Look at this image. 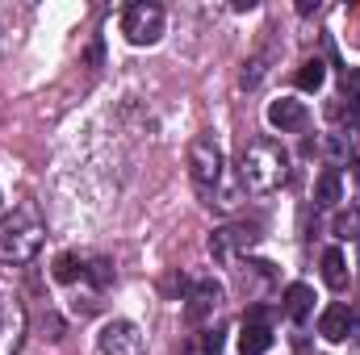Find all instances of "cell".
I'll return each mask as SVG.
<instances>
[{
	"label": "cell",
	"mask_w": 360,
	"mask_h": 355,
	"mask_svg": "<svg viewBox=\"0 0 360 355\" xmlns=\"http://www.w3.org/2000/svg\"><path fill=\"white\" fill-rule=\"evenodd\" d=\"M314 309V288L310 284H289L285 288V318L289 322H306Z\"/></svg>",
	"instance_id": "obj_12"
},
{
	"label": "cell",
	"mask_w": 360,
	"mask_h": 355,
	"mask_svg": "<svg viewBox=\"0 0 360 355\" xmlns=\"http://www.w3.org/2000/svg\"><path fill=\"white\" fill-rule=\"evenodd\" d=\"M0 217H4V192H0Z\"/></svg>",
	"instance_id": "obj_22"
},
{
	"label": "cell",
	"mask_w": 360,
	"mask_h": 355,
	"mask_svg": "<svg viewBox=\"0 0 360 355\" xmlns=\"http://www.w3.org/2000/svg\"><path fill=\"white\" fill-rule=\"evenodd\" d=\"M51 276H55L59 284H72L76 276H84V264H80L72 251H63V255H55V267H51Z\"/></svg>",
	"instance_id": "obj_18"
},
{
	"label": "cell",
	"mask_w": 360,
	"mask_h": 355,
	"mask_svg": "<svg viewBox=\"0 0 360 355\" xmlns=\"http://www.w3.org/2000/svg\"><path fill=\"white\" fill-rule=\"evenodd\" d=\"M218 305H222V284H214V280H193V288H188V297H184V318L197 326V322L214 318Z\"/></svg>",
	"instance_id": "obj_7"
},
{
	"label": "cell",
	"mask_w": 360,
	"mask_h": 355,
	"mask_svg": "<svg viewBox=\"0 0 360 355\" xmlns=\"http://www.w3.org/2000/svg\"><path fill=\"white\" fill-rule=\"evenodd\" d=\"M344 201V184H340V172L335 168H327L323 176L314 180V205L319 209H335Z\"/></svg>",
	"instance_id": "obj_13"
},
{
	"label": "cell",
	"mask_w": 360,
	"mask_h": 355,
	"mask_svg": "<svg viewBox=\"0 0 360 355\" xmlns=\"http://www.w3.org/2000/svg\"><path fill=\"white\" fill-rule=\"evenodd\" d=\"M84 276H89L92 284H101V288H105V284H113V264H109L105 255H96V260L84 264Z\"/></svg>",
	"instance_id": "obj_20"
},
{
	"label": "cell",
	"mask_w": 360,
	"mask_h": 355,
	"mask_svg": "<svg viewBox=\"0 0 360 355\" xmlns=\"http://www.w3.org/2000/svg\"><path fill=\"white\" fill-rule=\"evenodd\" d=\"M256 239H260V226H256V222L218 226V230L210 234V255H214L218 264H231L239 251H252V247H256Z\"/></svg>",
	"instance_id": "obj_5"
},
{
	"label": "cell",
	"mask_w": 360,
	"mask_h": 355,
	"mask_svg": "<svg viewBox=\"0 0 360 355\" xmlns=\"http://www.w3.org/2000/svg\"><path fill=\"white\" fill-rule=\"evenodd\" d=\"M331 230H335V239H344V243H348V239H360V209L356 205H352V209H340Z\"/></svg>",
	"instance_id": "obj_19"
},
{
	"label": "cell",
	"mask_w": 360,
	"mask_h": 355,
	"mask_svg": "<svg viewBox=\"0 0 360 355\" xmlns=\"http://www.w3.org/2000/svg\"><path fill=\"white\" fill-rule=\"evenodd\" d=\"M289 176V151L276 142V138H256L243 147V159H239V180L248 192H272L281 188Z\"/></svg>",
	"instance_id": "obj_1"
},
{
	"label": "cell",
	"mask_w": 360,
	"mask_h": 355,
	"mask_svg": "<svg viewBox=\"0 0 360 355\" xmlns=\"http://www.w3.org/2000/svg\"><path fill=\"white\" fill-rule=\"evenodd\" d=\"M319 335H323L327 343H348V339L356 335V314H352L348 305H327L323 318H319Z\"/></svg>",
	"instance_id": "obj_8"
},
{
	"label": "cell",
	"mask_w": 360,
	"mask_h": 355,
	"mask_svg": "<svg viewBox=\"0 0 360 355\" xmlns=\"http://www.w3.org/2000/svg\"><path fill=\"white\" fill-rule=\"evenodd\" d=\"M42 243H46V226L34 213H17L13 226H4V234H0V264H13V267L34 264Z\"/></svg>",
	"instance_id": "obj_2"
},
{
	"label": "cell",
	"mask_w": 360,
	"mask_h": 355,
	"mask_svg": "<svg viewBox=\"0 0 360 355\" xmlns=\"http://www.w3.org/2000/svg\"><path fill=\"white\" fill-rule=\"evenodd\" d=\"M272 347V330L269 326H260V322H243V330H239V351L243 355H264Z\"/></svg>",
	"instance_id": "obj_14"
},
{
	"label": "cell",
	"mask_w": 360,
	"mask_h": 355,
	"mask_svg": "<svg viewBox=\"0 0 360 355\" xmlns=\"http://www.w3.org/2000/svg\"><path fill=\"white\" fill-rule=\"evenodd\" d=\"M269 126H272V130H281V134L302 130V126H306V105H302V100H293V96L272 100V105H269Z\"/></svg>",
	"instance_id": "obj_10"
},
{
	"label": "cell",
	"mask_w": 360,
	"mask_h": 355,
	"mask_svg": "<svg viewBox=\"0 0 360 355\" xmlns=\"http://www.w3.org/2000/svg\"><path fill=\"white\" fill-rule=\"evenodd\" d=\"M122 34H126V42H134V46H155V42L164 38V8L151 4V0L130 4V8L122 13Z\"/></svg>",
	"instance_id": "obj_4"
},
{
	"label": "cell",
	"mask_w": 360,
	"mask_h": 355,
	"mask_svg": "<svg viewBox=\"0 0 360 355\" xmlns=\"http://www.w3.org/2000/svg\"><path fill=\"white\" fill-rule=\"evenodd\" d=\"M323 84H327V67H323L319 59H306L302 72H297V88L302 92H319Z\"/></svg>",
	"instance_id": "obj_16"
},
{
	"label": "cell",
	"mask_w": 360,
	"mask_h": 355,
	"mask_svg": "<svg viewBox=\"0 0 360 355\" xmlns=\"http://www.w3.org/2000/svg\"><path fill=\"white\" fill-rule=\"evenodd\" d=\"M21 339H25V314H21L17 301H8L0 309V355H17Z\"/></svg>",
	"instance_id": "obj_9"
},
{
	"label": "cell",
	"mask_w": 360,
	"mask_h": 355,
	"mask_svg": "<svg viewBox=\"0 0 360 355\" xmlns=\"http://www.w3.org/2000/svg\"><path fill=\"white\" fill-rule=\"evenodd\" d=\"M352 176H356V184H360V159H356V172H352Z\"/></svg>",
	"instance_id": "obj_23"
},
{
	"label": "cell",
	"mask_w": 360,
	"mask_h": 355,
	"mask_svg": "<svg viewBox=\"0 0 360 355\" xmlns=\"http://www.w3.org/2000/svg\"><path fill=\"white\" fill-rule=\"evenodd\" d=\"M96 351L101 355H143V335H139L134 322L113 318V322H105V330L96 335Z\"/></svg>",
	"instance_id": "obj_6"
},
{
	"label": "cell",
	"mask_w": 360,
	"mask_h": 355,
	"mask_svg": "<svg viewBox=\"0 0 360 355\" xmlns=\"http://www.w3.org/2000/svg\"><path fill=\"white\" fill-rule=\"evenodd\" d=\"M344 92H352L360 105V67H352V72H344Z\"/></svg>",
	"instance_id": "obj_21"
},
{
	"label": "cell",
	"mask_w": 360,
	"mask_h": 355,
	"mask_svg": "<svg viewBox=\"0 0 360 355\" xmlns=\"http://www.w3.org/2000/svg\"><path fill=\"white\" fill-rule=\"evenodd\" d=\"M188 176H193V184H197L201 196L214 201L218 184L226 176V159H222V147H218L210 134H201V138L188 142Z\"/></svg>",
	"instance_id": "obj_3"
},
{
	"label": "cell",
	"mask_w": 360,
	"mask_h": 355,
	"mask_svg": "<svg viewBox=\"0 0 360 355\" xmlns=\"http://www.w3.org/2000/svg\"><path fill=\"white\" fill-rule=\"evenodd\" d=\"M269 63H272L269 51L252 55V59H248V67H243V76H239V84H243V88H256V84H260V80L269 76Z\"/></svg>",
	"instance_id": "obj_17"
},
{
	"label": "cell",
	"mask_w": 360,
	"mask_h": 355,
	"mask_svg": "<svg viewBox=\"0 0 360 355\" xmlns=\"http://www.w3.org/2000/svg\"><path fill=\"white\" fill-rule=\"evenodd\" d=\"M180 355H222V335L218 330H197L184 339Z\"/></svg>",
	"instance_id": "obj_15"
},
{
	"label": "cell",
	"mask_w": 360,
	"mask_h": 355,
	"mask_svg": "<svg viewBox=\"0 0 360 355\" xmlns=\"http://www.w3.org/2000/svg\"><path fill=\"white\" fill-rule=\"evenodd\" d=\"M323 280H327L331 293H344V288H348L352 272H348V260H344L340 247H327V251H323Z\"/></svg>",
	"instance_id": "obj_11"
}]
</instances>
